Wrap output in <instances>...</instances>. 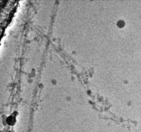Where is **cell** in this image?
<instances>
[{
	"mask_svg": "<svg viewBox=\"0 0 141 132\" xmlns=\"http://www.w3.org/2000/svg\"><path fill=\"white\" fill-rule=\"evenodd\" d=\"M7 122L10 125H13L15 122V119L14 117L10 116L7 119Z\"/></svg>",
	"mask_w": 141,
	"mask_h": 132,
	"instance_id": "obj_1",
	"label": "cell"
}]
</instances>
